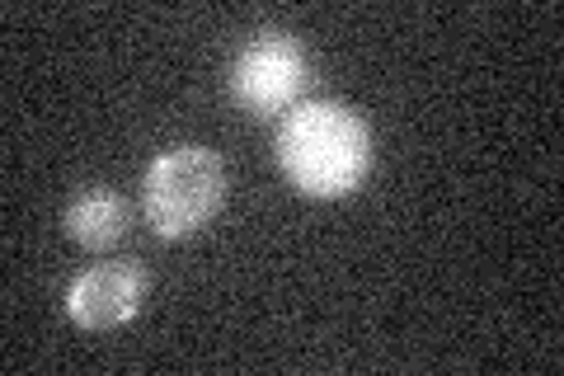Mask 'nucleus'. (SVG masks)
Returning a JSON list of instances; mask_svg holds the SVG:
<instances>
[{
    "mask_svg": "<svg viewBox=\"0 0 564 376\" xmlns=\"http://www.w3.org/2000/svg\"><path fill=\"white\" fill-rule=\"evenodd\" d=\"M278 170L306 198H344L362 189L372 170V132L358 109L339 99H311L282 118L278 128Z\"/></svg>",
    "mask_w": 564,
    "mask_h": 376,
    "instance_id": "obj_1",
    "label": "nucleus"
},
{
    "mask_svg": "<svg viewBox=\"0 0 564 376\" xmlns=\"http://www.w3.org/2000/svg\"><path fill=\"white\" fill-rule=\"evenodd\" d=\"M226 203V165L212 147L184 141V147L161 151L141 179V212L155 236L188 240L217 217Z\"/></svg>",
    "mask_w": 564,
    "mask_h": 376,
    "instance_id": "obj_2",
    "label": "nucleus"
},
{
    "mask_svg": "<svg viewBox=\"0 0 564 376\" xmlns=\"http://www.w3.org/2000/svg\"><path fill=\"white\" fill-rule=\"evenodd\" d=\"M306 85V52L292 33H254L231 62V95L254 118L292 114Z\"/></svg>",
    "mask_w": 564,
    "mask_h": 376,
    "instance_id": "obj_3",
    "label": "nucleus"
},
{
    "mask_svg": "<svg viewBox=\"0 0 564 376\" xmlns=\"http://www.w3.org/2000/svg\"><path fill=\"white\" fill-rule=\"evenodd\" d=\"M147 301V273L137 264H95L70 278L66 288V315L80 330H118L141 311Z\"/></svg>",
    "mask_w": 564,
    "mask_h": 376,
    "instance_id": "obj_4",
    "label": "nucleus"
},
{
    "mask_svg": "<svg viewBox=\"0 0 564 376\" xmlns=\"http://www.w3.org/2000/svg\"><path fill=\"white\" fill-rule=\"evenodd\" d=\"M66 236L80 249H113L128 236V198L109 184H85L66 203Z\"/></svg>",
    "mask_w": 564,
    "mask_h": 376,
    "instance_id": "obj_5",
    "label": "nucleus"
}]
</instances>
